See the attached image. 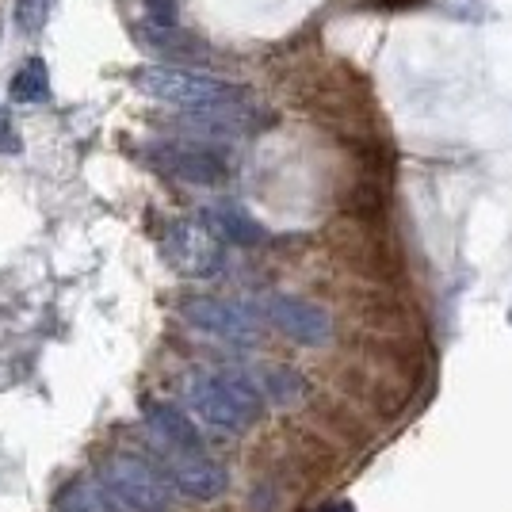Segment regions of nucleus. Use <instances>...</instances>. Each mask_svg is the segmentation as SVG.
Listing matches in <instances>:
<instances>
[{
    "label": "nucleus",
    "mask_w": 512,
    "mask_h": 512,
    "mask_svg": "<svg viewBox=\"0 0 512 512\" xmlns=\"http://www.w3.org/2000/svg\"><path fill=\"white\" fill-rule=\"evenodd\" d=\"M184 402L195 409L199 421L222 432H245L264 417V394L256 390L253 379L237 375V371H222V375H207L195 371L184 379Z\"/></svg>",
    "instance_id": "1"
},
{
    "label": "nucleus",
    "mask_w": 512,
    "mask_h": 512,
    "mask_svg": "<svg viewBox=\"0 0 512 512\" xmlns=\"http://www.w3.org/2000/svg\"><path fill=\"white\" fill-rule=\"evenodd\" d=\"M100 486L123 512H169L172 486L138 455H111L100 467Z\"/></svg>",
    "instance_id": "4"
},
{
    "label": "nucleus",
    "mask_w": 512,
    "mask_h": 512,
    "mask_svg": "<svg viewBox=\"0 0 512 512\" xmlns=\"http://www.w3.org/2000/svg\"><path fill=\"white\" fill-rule=\"evenodd\" d=\"M169 482L172 490L188 501H214L230 486V474L222 463L207 459L203 451H176L169 459Z\"/></svg>",
    "instance_id": "10"
},
{
    "label": "nucleus",
    "mask_w": 512,
    "mask_h": 512,
    "mask_svg": "<svg viewBox=\"0 0 512 512\" xmlns=\"http://www.w3.org/2000/svg\"><path fill=\"white\" fill-rule=\"evenodd\" d=\"M58 512H123V509L107 497L104 486H92L88 478H77V482H69L58 493Z\"/></svg>",
    "instance_id": "16"
},
{
    "label": "nucleus",
    "mask_w": 512,
    "mask_h": 512,
    "mask_svg": "<svg viewBox=\"0 0 512 512\" xmlns=\"http://www.w3.org/2000/svg\"><path fill=\"white\" fill-rule=\"evenodd\" d=\"M150 161L157 169L180 180V184H195V188H218L226 180V161L207 146H192V142H169V146H153Z\"/></svg>",
    "instance_id": "9"
},
{
    "label": "nucleus",
    "mask_w": 512,
    "mask_h": 512,
    "mask_svg": "<svg viewBox=\"0 0 512 512\" xmlns=\"http://www.w3.org/2000/svg\"><path fill=\"white\" fill-rule=\"evenodd\" d=\"M337 260L375 287H394L406 276L402 253L394 237L386 234V222H363L344 214V222L337 226Z\"/></svg>",
    "instance_id": "3"
},
{
    "label": "nucleus",
    "mask_w": 512,
    "mask_h": 512,
    "mask_svg": "<svg viewBox=\"0 0 512 512\" xmlns=\"http://www.w3.org/2000/svg\"><path fill=\"white\" fill-rule=\"evenodd\" d=\"M161 256L169 260L180 276L211 279L222 272V237L203 222H172L161 237Z\"/></svg>",
    "instance_id": "5"
},
{
    "label": "nucleus",
    "mask_w": 512,
    "mask_h": 512,
    "mask_svg": "<svg viewBox=\"0 0 512 512\" xmlns=\"http://www.w3.org/2000/svg\"><path fill=\"white\" fill-rule=\"evenodd\" d=\"M8 92H12L16 104H43V100H50V69H46L43 58H27L20 65V73L12 77Z\"/></svg>",
    "instance_id": "15"
},
{
    "label": "nucleus",
    "mask_w": 512,
    "mask_h": 512,
    "mask_svg": "<svg viewBox=\"0 0 512 512\" xmlns=\"http://www.w3.org/2000/svg\"><path fill=\"white\" fill-rule=\"evenodd\" d=\"M134 88L150 100L199 111V107H222V104H245L249 88L222 81L211 73H195V69H176V65H142L134 69Z\"/></svg>",
    "instance_id": "2"
},
{
    "label": "nucleus",
    "mask_w": 512,
    "mask_h": 512,
    "mask_svg": "<svg viewBox=\"0 0 512 512\" xmlns=\"http://www.w3.org/2000/svg\"><path fill=\"white\" fill-rule=\"evenodd\" d=\"M142 43L150 46L157 58H172V62H195V58L211 54V46L176 23H142Z\"/></svg>",
    "instance_id": "12"
},
{
    "label": "nucleus",
    "mask_w": 512,
    "mask_h": 512,
    "mask_svg": "<svg viewBox=\"0 0 512 512\" xmlns=\"http://www.w3.org/2000/svg\"><path fill=\"white\" fill-rule=\"evenodd\" d=\"M207 222H211V230L222 237V241H234V245H260V241L268 237L256 218H249V214L237 211V207H214V211L207 214Z\"/></svg>",
    "instance_id": "13"
},
{
    "label": "nucleus",
    "mask_w": 512,
    "mask_h": 512,
    "mask_svg": "<svg viewBox=\"0 0 512 512\" xmlns=\"http://www.w3.org/2000/svg\"><path fill=\"white\" fill-rule=\"evenodd\" d=\"M180 318L195 325L199 333L218 337L226 344H256L260 341V318H253V310L237 306V302L214 299V295H192L180 302Z\"/></svg>",
    "instance_id": "6"
},
{
    "label": "nucleus",
    "mask_w": 512,
    "mask_h": 512,
    "mask_svg": "<svg viewBox=\"0 0 512 512\" xmlns=\"http://www.w3.org/2000/svg\"><path fill=\"white\" fill-rule=\"evenodd\" d=\"M314 417H321L325 425L333 428V436L344 440V444H352V448H363V444H367V428H363L360 417L348 406H341V402L329 406V402H318V398H314Z\"/></svg>",
    "instance_id": "17"
},
{
    "label": "nucleus",
    "mask_w": 512,
    "mask_h": 512,
    "mask_svg": "<svg viewBox=\"0 0 512 512\" xmlns=\"http://www.w3.org/2000/svg\"><path fill=\"white\" fill-rule=\"evenodd\" d=\"M150 23H176V4L172 0H146Z\"/></svg>",
    "instance_id": "20"
},
{
    "label": "nucleus",
    "mask_w": 512,
    "mask_h": 512,
    "mask_svg": "<svg viewBox=\"0 0 512 512\" xmlns=\"http://www.w3.org/2000/svg\"><path fill=\"white\" fill-rule=\"evenodd\" d=\"M20 150H23V142H20V134H16V123H12V115L0 107V153L12 157V153H20Z\"/></svg>",
    "instance_id": "19"
},
{
    "label": "nucleus",
    "mask_w": 512,
    "mask_h": 512,
    "mask_svg": "<svg viewBox=\"0 0 512 512\" xmlns=\"http://www.w3.org/2000/svg\"><path fill=\"white\" fill-rule=\"evenodd\" d=\"M337 383H341L344 394H352V398H356V406L371 409V413H375V417H383V421L402 417V413L409 409V402H413V386L390 379V375H383V371H379V367H371V363L344 367Z\"/></svg>",
    "instance_id": "7"
},
{
    "label": "nucleus",
    "mask_w": 512,
    "mask_h": 512,
    "mask_svg": "<svg viewBox=\"0 0 512 512\" xmlns=\"http://www.w3.org/2000/svg\"><path fill=\"white\" fill-rule=\"evenodd\" d=\"M264 318L272 321L287 341L306 344V348H321L325 341H333V318L318 302L299 299V295H268Z\"/></svg>",
    "instance_id": "8"
},
{
    "label": "nucleus",
    "mask_w": 512,
    "mask_h": 512,
    "mask_svg": "<svg viewBox=\"0 0 512 512\" xmlns=\"http://www.w3.org/2000/svg\"><path fill=\"white\" fill-rule=\"evenodd\" d=\"M50 8H54V0H20V4H16V23H20V31H27V35L43 31L46 20H50Z\"/></svg>",
    "instance_id": "18"
},
{
    "label": "nucleus",
    "mask_w": 512,
    "mask_h": 512,
    "mask_svg": "<svg viewBox=\"0 0 512 512\" xmlns=\"http://www.w3.org/2000/svg\"><path fill=\"white\" fill-rule=\"evenodd\" d=\"M264 390H268L272 402H279V406H287V409L310 398V383L302 379L295 367H283V363L264 367Z\"/></svg>",
    "instance_id": "14"
},
{
    "label": "nucleus",
    "mask_w": 512,
    "mask_h": 512,
    "mask_svg": "<svg viewBox=\"0 0 512 512\" xmlns=\"http://www.w3.org/2000/svg\"><path fill=\"white\" fill-rule=\"evenodd\" d=\"M146 425L150 432L172 451H203V436L195 421L184 413V409L169 406V402H150L146 406Z\"/></svg>",
    "instance_id": "11"
},
{
    "label": "nucleus",
    "mask_w": 512,
    "mask_h": 512,
    "mask_svg": "<svg viewBox=\"0 0 512 512\" xmlns=\"http://www.w3.org/2000/svg\"><path fill=\"white\" fill-rule=\"evenodd\" d=\"M318 512H356L348 501H333V505H325V509H318Z\"/></svg>",
    "instance_id": "21"
}]
</instances>
